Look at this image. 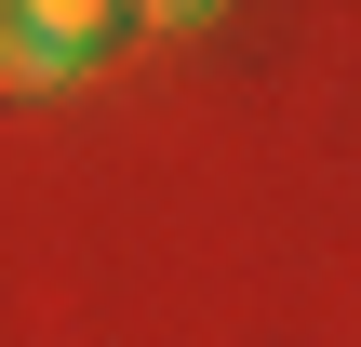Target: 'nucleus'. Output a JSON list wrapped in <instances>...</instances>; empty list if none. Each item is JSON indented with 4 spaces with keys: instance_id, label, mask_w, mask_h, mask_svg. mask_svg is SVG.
Wrapping results in <instances>:
<instances>
[{
    "instance_id": "1",
    "label": "nucleus",
    "mask_w": 361,
    "mask_h": 347,
    "mask_svg": "<svg viewBox=\"0 0 361 347\" xmlns=\"http://www.w3.org/2000/svg\"><path fill=\"white\" fill-rule=\"evenodd\" d=\"M94 27H107V13H40V0H0V94L67 80V67L94 53Z\"/></svg>"
}]
</instances>
